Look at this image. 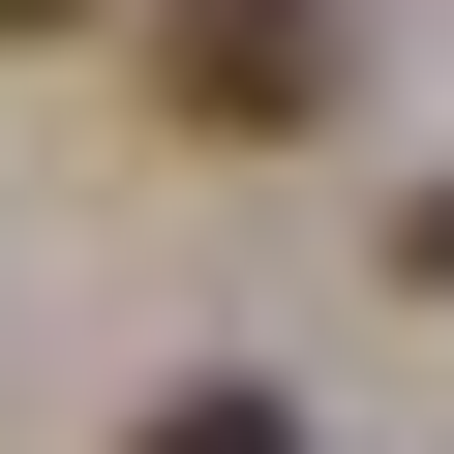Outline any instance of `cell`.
I'll list each match as a JSON object with an SVG mask.
<instances>
[{
    "instance_id": "6da1fadb",
    "label": "cell",
    "mask_w": 454,
    "mask_h": 454,
    "mask_svg": "<svg viewBox=\"0 0 454 454\" xmlns=\"http://www.w3.org/2000/svg\"><path fill=\"white\" fill-rule=\"evenodd\" d=\"M333 61H364L333 0H152V121H182V152H303Z\"/></svg>"
},
{
    "instance_id": "7a4b0ae2",
    "label": "cell",
    "mask_w": 454,
    "mask_h": 454,
    "mask_svg": "<svg viewBox=\"0 0 454 454\" xmlns=\"http://www.w3.org/2000/svg\"><path fill=\"white\" fill-rule=\"evenodd\" d=\"M121 454H303V394H152Z\"/></svg>"
},
{
    "instance_id": "3957f363",
    "label": "cell",
    "mask_w": 454,
    "mask_h": 454,
    "mask_svg": "<svg viewBox=\"0 0 454 454\" xmlns=\"http://www.w3.org/2000/svg\"><path fill=\"white\" fill-rule=\"evenodd\" d=\"M0 31H91V0H0Z\"/></svg>"
}]
</instances>
